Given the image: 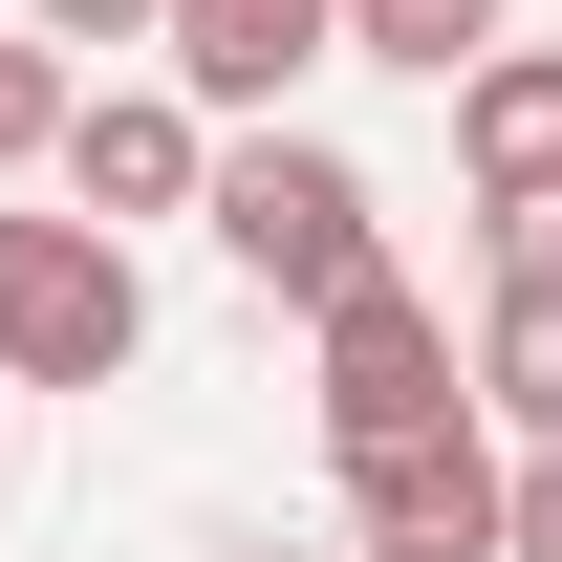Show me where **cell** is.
<instances>
[{
	"mask_svg": "<svg viewBox=\"0 0 562 562\" xmlns=\"http://www.w3.org/2000/svg\"><path fill=\"white\" fill-rule=\"evenodd\" d=\"M412 432H476V368L412 281H347L325 303V454H412Z\"/></svg>",
	"mask_w": 562,
	"mask_h": 562,
	"instance_id": "3957f363",
	"label": "cell"
},
{
	"mask_svg": "<svg viewBox=\"0 0 562 562\" xmlns=\"http://www.w3.org/2000/svg\"><path fill=\"white\" fill-rule=\"evenodd\" d=\"M347 562H519V454H497V432L347 454Z\"/></svg>",
	"mask_w": 562,
	"mask_h": 562,
	"instance_id": "277c9868",
	"label": "cell"
},
{
	"mask_svg": "<svg viewBox=\"0 0 562 562\" xmlns=\"http://www.w3.org/2000/svg\"><path fill=\"white\" fill-rule=\"evenodd\" d=\"M303 66H347V0H173V87H195L216 131H238V109H281Z\"/></svg>",
	"mask_w": 562,
	"mask_h": 562,
	"instance_id": "8992f818",
	"label": "cell"
},
{
	"mask_svg": "<svg viewBox=\"0 0 562 562\" xmlns=\"http://www.w3.org/2000/svg\"><path fill=\"white\" fill-rule=\"evenodd\" d=\"M151 347V281L109 216H0V390H109Z\"/></svg>",
	"mask_w": 562,
	"mask_h": 562,
	"instance_id": "7a4b0ae2",
	"label": "cell"
},
{
	"mask_svg": "<svg viewBox=\"0 0 562 562\" xmlns=\"http://www.w3.org/2000/svg\"><path fill=\"white\" fill-rule=\"evenodd\" d=\"M216 109L195 87H87L66 109V216H109V238H131V216H216Z\"/></svg>",
	"mask_w": 562,
	"mask_h": 562,
	"instance_id": "5b68a950",
	"label": "cell"
},
{
	"mask_svg": "<svg viewBox=\"0 0 562 562\" xmlns=\"http://www.w3.org/2000/svg\"><path fill=\"white\" fill-rule=\"evenodd\" d=\"M347 66H412V87H476V66H497V0H347Z\"/></svg>",
	"mask_w": 562,
	"mask_h": 562,
	"instance_id": "9c48e42d",
	"label": "cell"
},
{
	"mask_svg": "<svg viewBox=\"0 0 562 562\" xmlns=\"http://www.w3.org/2000/svg\"><path fill=\"white\" fill-rule=\"evenodd\" d=\"M216 562H325V541H216Z\"/></svg>",
	"mask_w": 562,
	"mask_h": 562,
	"instance_id": "5bb4252c",
	"label": "cell"
},
{
	"mask_svg": "<svg viewBox=\"0 0 562 562\" xmlns=\"http://www.w3.org/2000/svg\"><path fill=\"white\" fill-rule=\"evenodd\" d=\"M519 562H562V454H519Z\"/></svg>",
	"mask_w": 562,
	"mask_h": 562,
	"instance_id": "4fadbf2b",
	"label": "cell"
},
{
	"mask_svg": "<svg viewBox=\"0 0 562 562\" xmlns=\"http://www.w3.org/2000/svg\"><path fill=\"white\" fill-rule=\"evenodd\" d=\"M476 412L519 432V454H562V281H497L476 303Z\"/></svg>",
	"mask_w": 562,
	"mask_h": 562,
	"instance_id": "ba28073f",
	"label": "cell"
},
{
	"mask_svg": "<svg viewBox=\"0 0 562 562\" xmlns=\"http://www.w3.org/2000/svg\"><path fill=\"white\" fill-rule=\"evenodd\" d=\"M44 44H173V0H22Z\"/></svg>",
	"mask_w": 562,
	"mask_h": 562,
	"instance_id": "8fae6325",
	"label": "cell"
},
{
	"mask_svg": "<svg viewBox=\"0 0 562 562\" xmlns=\"http://www.w3.org/2000/svg\"><path fill=\"white\" fill-rule=\"evenodd\" d=\"M497 281H562V195H497Z\"/></svg>",
	"mask_w": 562,
	"mask_h": 562,
	"instance_id": "7c38bea8",
	"label": "cell"
},
{
	"mask_svg": "<svg viewBox=\"0 0 562 562\" xmlns=\"http://www.w3.org/2000/svg\"><path fill=\"white\" fill-rule=\"evenodd\" d=\"M368 216H390V195H368L325 131H238V151H216V260L260 281V303H303V325H325L347 281H390V238H368Z\"/></svg>",
	"mask_w": 562,
	"mask_h": 562,
	"instance_id": "6da1fadb",
	"label": "cell"
},
{
	"mask_svg": "<svg viewBox=\"0 0 562 562\" xmlns=\"http://www.w3.org/2000/svg\"><path fill=\"white\" fill-rule=\"evenodd\" d=\"M454 173H476V216L497 195H562V44H497V66L454 87Z\"/></svg>",
	"mask_w": 562,
	"mask_h": 562,
	"instance_id": "52a82bcc",
	"label": "cell"
},
{
	"mask_svg": "<svg viewBox=\"0 0 562 562\" xmlns=\"http://www.w3.org/2000/svg\"><path fill=\"white\" fill-rule=\"evenodd\" d=\"M66 44H44V22H22V44H0V173H66Z\"/></svg>",
	"mask_w": 562,
	"mask_h": 562,
	"instance_id": "30bf717a",
	"label": "cell"
}]
</instances>
